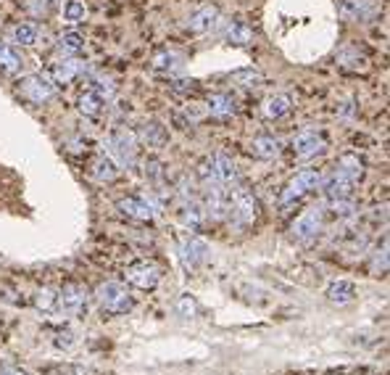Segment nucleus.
Listing matches in <instances>:
<instances>
[{
  "label": "nucleus",
  "mask_w": 390,
  "mask_h": 375,
  "mask_svg": "<svg viewBox=\"0 0 390 375\" xmlns=\"http://www.w3.org/2000/svg\"><path fill=\"white\" fill-rule=\"evenodd\" d=\"M98 304H101L103 312H108V315H127V312L132 310L135 299H132V293L127 291V286L111 281L98 286Z\"/></svg>",
  "instance_id": "obj_1"
},
{
  "label": "nucleus",
  "mask_w": 390,
  "mask_h": 375,
  "mask_svg": "<svg viewBox=\"0 0 390 375\" xmlns=\"http://www.w3.org/2000/svg\"><path fill=\"white\" fill-rule=\"evenodd\" d=\"M227 196H230V214L227 217H235L238 225H243V227L253 225L256 217H259V204H256V198H253L251 190L233 185L227 190Z\"/></svg>",
  "instance_id": "obj_2"
},
{
  "label": "nucleus",
  "mask_w": 390,
  "mask_h": 375,
  "mask_svg": "<svg viewBox=\"0 0 390 375\" xmlns=\"http://www.w3.org/2000/svg\"><path fill=\"white\" fill-rule=\"evenodd\" d=\"M135 153H138L135 132L127 130V127H119L108 138V156L116 161V167H132L135 164Z\"/></svg>",
  "instance_id": "obj_3"
},
{
  "label": "nucleus",
  "mask_w": 390,
  "mask_h": 375,
  "mask_svg": "<svg viewBox=\"0 0 390 375\" xmlns=\"http://www.w3.org/2000/svg\"><path fill=\"white\" fill-rule=\"evenodd\" d=\"M322 225H325V209L311 207L293 222L290 235H293V241H298V244H308V241H314L316 235H319Z\"/></svg>",
  "instance_id": "obj_4"
},
{
  "label": "nucleus",
  "mask_w": 390,
  "mask_h": 375,
  "mask_svg": "<svg viewBox=\"0 0 390 375\" xmlns=\"http://www.w3.org/2000/svg\"><path fill=\"white\" fill-rule=\"evenodd\" d=\"M319 185H322V175H319L316 169H301V172H296V175L290 178L288 188L282 190V204H293V201L303 198L306 193L316 190Z\"/></svg>",
  "instance_id": "obj_5"
},
{
  "label": "nucleus",
  "mask_w": 390,
  "mask_h": 375,
  "mask_svg": "<svg viewBox=\"0 0 390 375\" xmlns=\"http://www.w3.org/2000/svg\"><path fill=\"white\" fill-rule=\"evenodd\" d=\"M124 278L130 286L140 288V291H153L161 283V267L153 262H135L124 270Z\"/></svg>",
  "instance_id": "obj_6"
},
{
  "label": "nucleus",
  "mask_w": 390,
  "mask_h": 375,
  "mask_svg": "<svg viewBox=\"0 0 390 375\" xmlns=\"http://www.w3.org/2000/svg\"><path fill=\"white\" fill-rule=\"evenodd\" d=\"M21 95L27 98L29 104H35V106H43L48 104L53 95H56V85L50 82L45 75H29L21 80Z\"/></svg>",
  "instance_id": "obj_7"
},
{
  "label": "nucleus",
  "mask_w": 390,
  "mask_h": 375,
  "mask_svg": "<svg viewBox=\"0 0 390 375\" xmlns=\"http://www.w3.org/2000/svg\"><path fill=\"white\" fill-rule=\"evenodd\" d=\"M58 312H66V315H84L87 312V291L79 283H66L58 291Z\"/></svg>",
  "instance_id": "obj_8"
},
{
  "label": "nucleus",
  "mask_w": 390,
  "mask_h": 375,
  "mask_svg": "<svg viewBox=\"0 0 390 375\" xmlns=\"http://www.w3.org/2000/svg\"><path fill=\"white\" fill-rule=\"evenodd\" d=\"M208 251H211L208 244H206L204 238H195V235H187L179 244V259H182V264H185L187 270H198L201 264H206Z\"/></svg>",
  "instance_id": "obj_9"
},
{
  "label": "nucleus",
  "mask_w": 390,
  "mask_h": 375,
  "mask_svg": "<svg viewBox=\"0 0 390 375\" xmlns=\"http://www.w3.org/2000/svg\"><path fill=\"white\" fill-rule=\"evenodd\" d=\"M116 207L124 212L127 217H135V219H156L158 214V201L153 196H140V198H121Z\"/></svg>",
  "instance_id": "obj_10"
},
{
  "label": "nucleus",
  "mask_w": 390,
  "mask_h": 375,
  "mask_svg": "<svg viewBox=\"0 0 390 375\" xmlns=\"http://www.w3.org/2000/svg\"><path fill=\"white\" fill-rule=\"evenodd\" d=\"M219 19H222V13H219L216 6H201L187 16V29L195 32V35H208V32H214L219 27Z\"/></svg>",
  "instance_id": "obj_11"
},
{
  "label": "nucleus",
  "mask_w": 390,
  "mask_h": 375,
  "mask_svg": "<svg viewBox=\"0 0 390 375\" xmlns=\"http://www.w3.org/2000/svg\"><path fill=\"white\" fill-rule=\"evenodd\" d=\"M322 151H325V138H322L319 132L308 130L293 138V153H296V159L308 161V159H314V156H319Z\"/></svg>",
  "instance_id": "obj_12"
},
{
  "label": "nucleus",
  "mask_w": 390,
  "mask_h": 375,
  "mask_svg": "<svg viewBox=\"0 0 390 375\" xmlns=\"http://www.w3.org/2000/svg\"><path fill=\"white\" fill-rule=\"evenodd\" d=\"M135 141L143 143V146H148V148H164L169 141V132L164 130V124L161 122H143L140 124V130L135 132Z\"/></svg>",
  "instance_id": "obj_13"
},
{
  "label": "nucleus",
  "mask_w": 390,
  "mask_h": 375,
  "mask_svg": "<svg viewBox=\"0 0 390 375\" xmlns=\"http://www.w3.org/2000/svg\"><path fill=\"white\" fill-rule=\"evenodd\" d=\"M377 6L372 0H340V13L348 21H369Z\"/></svg>",
  "instance_id": "obj_14"
},
{
  "label": "nucleus",
  "mask_w": 390,
  "mask_h": 375,
  "mask_svg": "<svg viewBox=\"0 0 390 375\" xmlns=\"http://www.w3.org/2000/svg\"><path fill=\"white\" fill-rule=\"evenodd\" d=\"M206 109H208V114H211L214 119H230V116H235V112H238V101H235V95L230 93H214L206 101Z\"/></svg>",
  "instance_id": "obj_15"
},
{
  "label": "nucleus",
  "mask_w": 390,
  "mask_h": 375,
  "mask_svg": "<svg viewBox=\"0 0 390 375\" xmlns=\"http://www.w3.org/2000/svg\"><path fill=\"white\" fill-rule=\"evenodd\" d=\"M335 175L356 185V183L362 180V175H364V161L359 159V156H353V153H345V156H340V161H338Z\"/></svg>",
  "instance_id": "obj_16"
},
{
  "label": "nucleus",
  "mask_w": 390,
  "mask_h": 375,
  "mask_svg": "<svg viewBox=\"0 0 390 375\" xmlns=\"http://www.w3.org/2000/svg\"><path fill=\"white\" fill-rule=\"evenodd\" d=\"M327 299L333 304H348V301L356 299V283L345 281V278H338L327 286Z\"/></svg>",
  "instance_id": "obj_17"
},
{
  "label": "nucleus",
  "mask_w": 390,
  "mask_h": 375,
  "mask_svg": "<svg viewBox=\"0 0 390 375\" xmlns=\"http://www.w3.org/2000/svg\"><path fill=\"white\" fill-rule=\"evenodd\" d=\"M206 212H204V204L198 198H190V201H182V222H185L190 230H201L206 225Z\"/></svg>",
  "instance_id": "obj_18"
},
{
  "label": "nucleus",
  "mask_w": 390,
  "mask_h": 375,
  "mask_svg": "<svg viewBox=\"0 0 390 375\" xmlns=\"http://www.w3.org/2000/svg\"><path fill=\"white\" fill-rule=\"evenodd\" d=\"M279 151H282V143L277 138H272V135H261V138L251 141V153L256 159H277Z\"/></svg>",
  "instance_id": "obj_19"
},
{
  "label": "nucleus",
  "mask_w": 390,
  "mask_h": 375,
  "mask_svg": "<svg viewBox=\"0 0 390 375\" xmlns=\"http://www.w3.org/2000/svg\"><path fill=\"white\" fill-rule=\"evenodd\" d=\"M353 183H348V180L338 178V175H333V178L325 183V193L330 201H345V198L353 196Z\"/></svg>",
  "instance_id": "obj_20"
},
{
  "label": "nucleus",
  "mask_w": 390,
  "mask_h": 375,
  "mask_svg": "<svg viewBox=\"0 0 390 375\" xmlns=\"http://www.w3.org/2000/svg\"><path fill=\"white\" fill-rule=\"evenodd\" d=\"M224 40H227L230 45H251L253 43V29L248 27V24H243V21H233V24H227Z\"/></svg>",
  "instance_id": "obj_21"
},
{
  "label": "nucleus",
  "mask_w": 390,
  "mask_h": 375,
  "mask_svg": "<svg viewBox=\"0 0 390 375\" xmlns=\"http://www.w3.org/2000/svg\"><path fill=\"white\" fill-rule=\"evenodd\" d=\"M79 72H82V61H79V58H61V61L53 66L56 82H72Z\"/></svg>",
  "instance_id": "obj_22"
},
{
  "label": "nucleus",
  "mask_w": 390,
  "mask_h": 375,
  "mask_svg": "<svg viewBox=\"0 0 390 375\" xmlns=\"http://www.w3.org/2000/svg\"><path fill=\"white\" fill-rule=\"evenodd\" d=\"M19 69H21L19 53H16L9 43H3V40H0V72H6V75H16Z\"/></svg>",
  "instance_id": "obj_23"
},
{
  "label": "nucleus",
  "mask_w": 390,
  "mask_h": 375,
  "mask_svg": "<svg viewBox=\"0 0 390 375\" xmlns=\"http://www.w3.org/2000/svg\"><path fill=\"white\" fill-rule=\"evenodd\" d=\"M290 106H293V101H290V95H272V98H267V104H264V114L269 116V119H279V116H285V114L290 112Z\"/></svg>",
  "instance_id": "obj_24"
},
{
  "label": "nucleus",
  "mask_w": 390,
  "mask_h": 375,
  "mask_svg": "<svg viewBox=\"0 0 390 375\" xmlns=\"http://www.w3.org/2000/svg\"><path fill=\"white\" fill-rule=\"evenodd\" d=\"M93 175L101 183H111V180H116V175H119V167H116V161L111 159V156H98L93 164Z\"/></svg>",
  "instance_id": "obj_25"
},
{
  "label": "nucleus",
  "mask_w": 390,
  "mask_h": 375,
  "mask_svg": "<svg viewBox=\"0 0 390 375\" xmlns=\"http://www.w3.org/2000/svg\"><path fill=\"white\" fill-rule=\"evenodd\" d=\"M179 66H182V56L177 50H161L153 58V69L156 72H177Z\"/></svg>",
  "instance_id": "obj_26"
},
{
  "label": "nucleus",
  "mask_w": 390,
  "mask_h": 375,
  "mask_svg": "<svg viewBox=\"0 0 390 375\" xmlns=\"http://www.w3.org/2000/svg\"><path fill=\"white\" fill-rule=\"evenodd\" d=\"M79 112H82L84 116H90V119L101 116V112H103L101 95H95L93 90H84V93L79 95Z\"/></svg>",
  "instance_id": "obj_27"
},
{
  "label": "nucleus",
  "mask_w": 390,
  "mask_h": 375,
  "mask_svg": "<svg viewBox=\"0 0 390 375\" xmlns=\"http://www.w3.org/2000/svg\"><path fill=\"white\" fill-rule=\"evenodd\" d=\"M35 307H38L43 315L58 312V291H53V288H40L38 296H35Z\"/></svg>",
  "instance_id": "obj_28"
},
{
  "label": "nucleus",
  "mask_w": 390,
  "mask_h": 375,
  "mask_svg": "<svg viewBox=\"0 0 390 375\" xmlns=\"http://www.w3.org/2000/svg\"><path fill=\"white\" fill-rule=\"evenodd\" d=\"M87 19V6L82 0H66L64 3V21L66 24H79Z\"/></svg>",
  "instance_id": "obj_29"
},
{
  "label": "nucleus",
  "mask_w": 390,
  "mask_h": 375,
  "mask_svg": "<svg viewBox=\"0 0 390 375\" xmlns=\"http://www.w3.org/2000/svg\"><path fill=\"white\" fill-rule=\"evenodd\" d=\"M13 43H19V45H35V43H38V27H35V24H16V27H13Z\"/></svg>",
  "instance_id": "obj_30"
},
{
  "label": "nucleus",
  "mask_w": 390,
  "mask_h": 375,
  "mask_svg": "<svg viewBox=\"0 0 390 375\" xmlns=\"http://www.w3.org/2000/svg\"><path fill=\"white\" fill-rule=\"evenodd\" d=\"M84 45V38L79 32H64L61 38H58V48L64 50V53H79Z\"/></svg>",
  "instance_id": "obj_31"
},
{
  "label": "nucleus",
  "mask_w": 390,
  "mask_h": 375,
  "mask_svg": "<svg viewBox=\"0 0 390 375\" xmlns=\"http://www.w3.org/2000/svg\"><path fill=\"white\" fill-rule=\"evenodd\" d=\"M90 90H93L95 95H101L103 104H108L113 95H116V85H113V80H108V77H98Z\"/></svg>",
  "instance_id": "obj_32"
},
{
  "label": "nucleus",
  "mask_w": 390,
  "mask_h": 375,
  "mask_svg": "<svg viewBox=\"0 0 390 375\" xmlns=\"http://www.w3.org/2000/svg\"><path fill=\"white\" fill-rule=\"evenodd\" d=\"M233 80L238 85H243V87H256L261 82V72H256V69H238Z\"/></svg>",
  "instance_id": "obj_33"
},
{
  "label": "nucleus",
  "mask_w": 390,
  "mask_h": 375,
  "mask_svg": "<svg viewBox=\"0 0 390 375\" xmlns=\"http://www.w3.org/2000/svg\"><path fill=\"white\" fill-rule=\"evenodd\" d=\"M195 312H198V304H195V299L190 293H185V296L177 299V315H182V317H195Z\"/></svg>",
  "instance_id": "obj_34"
},
{
  "label": "nucleus",
  "mask_w": 390,
  "mask_h": 375,
  "mask_svg": "<svg viewBox=\"0 0 390 375\" xmlns=\"http://www.w3.org/2000/svg\"><path fill=\"white\" fill-rule=\"evenodd\" d=\"M385 270H388V254H385V246H382V249H377V254H374L372 272H374V275H382Z\"/></svg>",
  "instance_id": "obj_35"
},
{
  "label": "nucleus",
  "mask_w": 390,
  "mask_h": 375,
  "mask_svg": "<svg viewBox=\"0 0 390 375\" xmlns=\"http://www.w3.org/2000/svg\"><path fill=\"white\" fill-rule=\"evenodd\" d=\"M45 375H87V373H84V367H77V365H56L50 367Z\"/></svg>",
  "instance_id": "obj_36"
},
{
  "label": "nucleus",
  "mask_w": 390,
  "mask_h": 375,
  "mask_svg": "<svg viewBox=\"0 0 390 375\" xmlns=\"http://www.w3.org/2000/svg\"><path fill=\"white\" fill-rule=\"evenodd\" d=\"M0 375H27V373H21V370H0Z\"/></svg>",
  "instance_id": "obj_37"
}]
</instances>
